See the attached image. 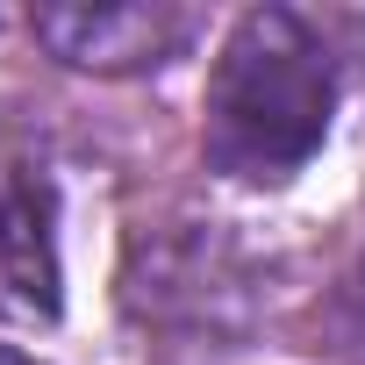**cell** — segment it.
Listing matches in <instances>:
<instances>
[{
  "label": "cell",
  "instance_id": "1",
  "mask_svg": "<svg viewBox=\"0 0 365 365\" xmlns=\"http://www.w3.org/2000/svg\"><path fill=\"white\" fill-rule=\"evenodd\" d=\"M329 108H336L329 43L294 8H251L208 72V129H201L208 165L272 187L322 150Z\"/></svg>",
  "mask_w": 365,
  "mask_h": 365
},
{
  "label": "cell",
  "instance_id": "3",
  "mask_svg": "<svg viewBox=\"0 0 365 365\" xmlns=\"http://www.w3.org/2000/svg\"><path fill=\"white\" fill-rule=\"evenodd\" d=\"M0 322H58V237L51 187L36 172H0Z\"/></svg>",
  "mask_w": 365,
  "mask_h": 365
},
{
  "label": "cell",
  "instance_id": "2",
  "mask_svg": "<svg viewBox=\"0 0 365 365\" xmlns=\"http://www.w3.org/2000/svg\"><path fill=\"white\" fill-rule=\"evenodd\" d=\"M36 36L79 72H143L179 51L187 15L158 0H72V8H36Z\"/></svg>",
  "mask_w": 365,
  "mask_h": 365
},
{
  "label": "cell",
  "instance_id": "4",
  "mask_svg": "<svg viewBox=\"0 0 365 365\" xmlns=\"http://www.w3.org/2000/svg\"><path fill=\"white\" fill-rule=\"evenodd\" d=\"M0 365H29V358H15V351H0Z\"/></svg>",
  "mask_w": 365,
  "mask_h": 365
}]
</instances>
